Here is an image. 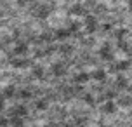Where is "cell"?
<instances>
[{
    "instance_id": "6da1fadb",
    "label": "cell",
    "mask_w": 132,
    "mask_h": 127,
    "mask_svg": "<svg viewBox=\"0 0 132 127\" xmlns=\"http://www.w3.org/2000/svg\"><path fill=\"white\" fill-rule=\"evenodd\" d=\"M99 56H101L103 59H111L113 54H111V49H110V45H103V47H101V52H99Z\"/></svg>"
},
{
    "instance_id": "7a4b0ae2",
    "label": "cell",
    "mask_w": 132,
    "mask_h": 127,
    "mask_svg": "<svg viewBox=\"0 0 132 127\" xmlns=\"http://www.w3.org/2000/svg\"><path fill=\"white\" fill-rule=\"evenodd\" d=\"M115 110H117V106H115L113 101H108V103L103 105V112H104V113H115Z\"/></svg>"
},
{
    "instance_id": "3957f363",
    "label": "cell",
    "mask_w": 132,
    "mask_h": 127,
    "mask_svg": "<svg viewBox=\"0 0 132 127\" xmlns=\"http://www.w3.org/2000/svg\"><path fill=\"white\" fill-rule=\"evenodd\" d=\"M92 77H94V80H99V82H103L106 78V72L104 70H96L92 73Z\"/></svg>"
},
{
    "instance_id": "277c9868",
    "label": "cell",
    "mask_w": 132,
    "mask_h": 127,
    "mask_svg": "<svg viewBox=\"0 0 132 127\" xmlns=\"http://www.w3.org/2000/svg\"><path fill=\"white\" fill-rule=\"evenodd\" d=\"M12 65L16 68H23V66H28V61H23V59H16L12 61Z\"/></svg>"
},
{
    "instance_id": "5b68a950",
    "label": "cell",
    "mask_w": 132,
    "mask_h": 127,
    "mask_svg": "<svg viewBox=\"0 0 132 127\" xmlns=\"http://www.w3.org/2000/svg\"><path fill=\"white\" fill-rule=\"evenodd\" d=\"M129 66H130V63H129V61H123V63H118V65L115 66V70H127Z\"/></svg>"
},
{
    "instance_id": "8992f818",
    "label": "cell",
    "mask_w": 132,
    "mask_h": 127,
    "mask_svg": "<svg viewBox=\"0 0 132 127\" xmlns=\"http://www.w3.org/2000/svg\"><path fill=\"white\" fill-rule=\"evenodd\" d=\"M87 28H89V31H92L94 28H96V21L92 18H87Z\"/></svg>"
},
{
    "instance_id": "52a82bcc",
    "label": "cell",
    "mask_w": 132,
    "mask_h": 127,
    "mask_svg": "<svg viewBox=\"0 0 132 127\" xmlns=\"http://www.w3.org/2000/svg\"><path fill=\"white\" fill-rule=\"evenodd\" d=\"M75 80H77V82H85V80H89V75H87V73H80V75L75 77Z\"/></svg>"
},
{
    "instance_id": "ba28073f",
    "label": "cell",
    "mask_w": 132,
    "mask_h": 127,
    "mask_svg": "<svg viewBox=\"0 0 132 127\" xmlns=\"http://www.w3.org/2000/svg\"><path fill=\"white\" fill-rule=\"evenodd\" d=\"M42 73H44L42 68H35V77H42Z\"/></svg>"
},
{
    "instance_id": "9c48e42d",
    "label": "cell",
    "mask_w": 132,
    "mask_h": 127,
    "mask_svg": "<svg viewBox=\"0 0 132 127\" xmlns=\"http://www.w3.org/2000/svg\"><path fill=\"white\" fill-rule=\"evenodd\" d=\"M117 85H122V87H125V85H127V82L123 80V78H118V80H117Z\"/></svg>"
},
{
    "instance_id": "30bf717a",
    "label": "cell",
    "mask_w": 132,
    "mask_h": 127,
    "mask_svg": "<svg viewBox=\"0 0 132 127\" xmlns=\"http://www.w3.org/2000/svg\"><path fill=\"white\" fill-rule=\"evenodd\" d=\"M130 4H132V0H130Z\"/></svg>"
}]
</instances>
